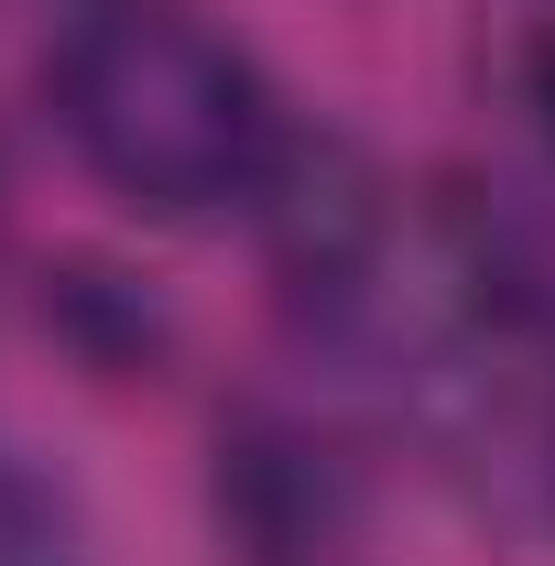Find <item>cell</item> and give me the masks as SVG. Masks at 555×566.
<instances>
[{
	"mask_svg": "<svg viewBox=\"0 0 555 566\" xmlns=\"http://www.w3.org/2000/svg\"><path fill=\"white\" fill-rule=\"evenodd\" d=\"M44 109L142 218H218L294 175L273 76L186 0H87L44 55Z\"/></svg>",
	"mask_w": 555,
	"mask_h": 566,
	"instance_id": "6da1fadb",
	"label": "cell"
},
{
	"mask_svg": "<svg viewBox=\"0 0 555 566\" xmlns=\"http://www.w3.org/2000/svg\"><path fill=\"white\" fill-rule=\"evenodd\" d=\"M534 120H545V142H555V33L534 44Z\"/></svg>",
	"mask_w": 555,
	"mask_h": 566,
	"instance_id": "7a4b0ae2",
	"label": "cell"
}]
</instances>
